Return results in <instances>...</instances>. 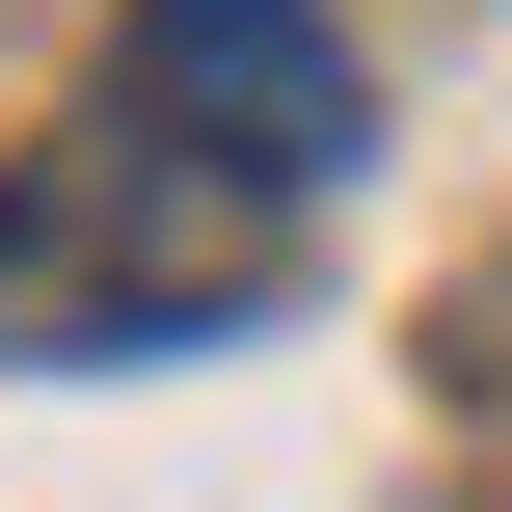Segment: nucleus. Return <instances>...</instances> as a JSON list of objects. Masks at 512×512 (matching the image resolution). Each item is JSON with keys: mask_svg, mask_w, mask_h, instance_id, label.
Here are the masks:
<instances>
[{"mask_svg": "<svg viewBox=\"0 0 512 512\" xmlns=\"http://www.w3.org/2000/svg\"><path fill=\"white\" fill-rule=\"evenodd\" d=\"M243 297H270V216L189 189L162 135H81V162L0 216V351H189V324H243Z\"/></svg>", "mask_w": 512, "mask_h": 512, "instance_id": "obj_1", "label": "nucleus"}, {"mask_svg": "<svg viewBox=\"0 0 512 512\" xmlns=\"http://www.w3.org/2000/svg\"><path fill=\"white\" fill-rule=\"evenodd\" d=\"M108 135H162L189 189L297 216V189H351V162H378V81H351V27H324V0H135V27H108Z\"/></svg>", "mask_w": 512, "mask_h": 512, "instance_id": "obj_2", "label": "nucleus"}]
</instances>
